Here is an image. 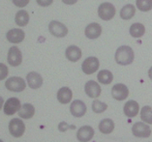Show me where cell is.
Returning <instances> with one entry per match:
<instances>
[{
	"instance_id": "obj_25",
	"label": "cell",
	"mask_w": 152,
	"mask_h": 142,
	"mask_svg": "<svg viewBox=\"0 0 152 142\" xmlns=\"http://www.w3.org/2000/svg\"><path fill=\"white\" fill-rule=\"evenodd\" d=\"M15 21H16V23L18 26H20V27L26 26L27 23L29 22V15H28V13L25 10H20L16 14V17H15Z\"/></svg>"
},
{
	"instance_id": "obj_8",
	"label": "cell",
	"mask_w": 152,
	"mask_h": 142,
	"mask_svg": "<svg viewBox=\"0 0 152 142\" xmlns=\"http://www.w3.org/2000/svg\"><path fill=\"white\" fill-rule=\"evenodd\" d=\"M132 133L136 137L146 138L151 134V129L144 122H137L132 127Z\"/></svg>"
},
{
	"instance_id": "obj_20",
	"label": "cell",
	"mask_w": 152,
	"mask_h": 142,
	"mask_svg": "<svg viewBox=\"0 0 152 142\" xmlns=\"http://www.w3.org/2000/svg\"><path fill=\"white\" fill-rule=\"evenodd\" d=\"M18 114L21 119H31L35 115V107L31 103H23Z\"/></svg>"
},
{
	"instance_id": "obj_26",
	"label": "cell",
	"mask_w": 152,
	"mask_h": 142,
	"mask_svg": "<svg viewBox=\"0 0 152 142\" xmlns=\"http://www.w3.org/2000/svg\"><path fill=\"white\" fill-rule=\"evenodd\" d=\"M140 119L145 124H152V107L144 106L140 110Z\"/></svg>"
},
{
	"instance_id": "obj_28",
	"label": "cell",
	"mask_w": 152,
	"mask_h": 142,
	"mask_svg": "<svg viewBox=\"0 0 152 142\" xmlns=\"http://www.w3.org/2000/svg\"><path fill=\"white\" fill-rule=\"evenodd\" d=\"M107 104L103 102H100L98 100H95L92 103V110L95 113H103V112H105L107 110Z\"/></svg>"
},
{
	"instance_id": "obj_33",
	"label": "cell",
	"mask_w": 152,
	"mask_h": 142,
	"mask_svg": "<svg viewBox=\"0 0 152 142\" xmlns=\"http://www.w3.org/2000/svg\"><path fill=\"white\" fill-rule=\"evenodd\" d=\"M77 0H62V2L66 5H74L76 4Z\"/></svg>"
},
{
	"instance_id": "obj_18",
	"label": "cell",
	"mask_w": 152,
	"mask_h": 142,
	"mask_svg": "<svg viewBox=\"0 0 152 142\" xmlns=\"http://www.w3.org/2000/svg\"><path fill=\"white\" fill-rule=\"evenodd\" d=\"M81 50L77 46H70L66 48L65 56L70 62H77L81 58Z\"/></svg>"
},
{
	"instance_id": "obj_2",
	"label": "cell",
	"mask_w": 152,
	"mask_h": 142,
	"mask_svg": "<svg viewBox=\"0 0 152 142\" xmlns=\"http://www.w3.org/2000/svg\"><path fill=\"white\" fill-rule=\"evenodd\" d=\"M9 133L15 138H20L24 134L25 125L21 118H13L9 122Z\"/></svg>"
},
{
	"instance_id": "obj_35",
	"label": "cell",
	"mask_w": 152,
	"mask_h": 142,
	"mask_svg": "<svg viewBox=\"0 0 152 142\" xmlns=\"http://www.w3.org/2000/svg\"><path fill=\"white\" fill-rule=\"evenodd\" d=\"M148 76H149V78L152 80V67L149 69V71H148Z\"/></svg>"
},
{
	"instance_id": "obj_4",
	"label": "cell",
	"mask_w": 152,
	"mask_h": 142,
	"mask_svg": "<svg viewBox=\"0 0 152 142\" xmlns=\"http://www.w3.org/2000/svg\"><path fill=\"white\" fill-rule=\"evenodd\" d=\"M115 7L110 2H104L98 8V16L103 20H110L115 16Z\"/></svg>"
},
{
	"instance_id": "obj_31",
	"label": "cell",
	"mask_w": 152,
	"mask_h": 142,
	"mask_svg": "<svg viewBox=\"0 0 152 142\" xmlns=\"http://www.w3.org/2000/svg\"><path fill=\"white\" fill-rule=\"evenodd\" d=\"M14 5H16L18 8H24L29 3V0H12Z\"/></svg>"
},
{
	"instance_id": "obj_15",
	"label": "cell",
	"mask_w": 152,
	"mask_h": 142,
	"mask_svg": "<svg viewBox=\"0 0 152 142\" xmlns=\"http://www.w3.org/2000/svg\"><path fill=\"white\" fill-rule=\"evenodd\" d=\"M84 34L86 36V38L94 40L99 38L102 34V27L99 23H96V22H92L89 23L86 27H85L84 30Z\"/></svg>"
},
{
	"instance_id": "obj_24",
	"label": "cell",
	"mask_w": 152,
	"mask_h": 142,
	"mask_svg": "<svg viewBox=\"0 0 152 142\" xmlns=\"http://www.w3.org/2000/svg\"><path fill=\"white\" fill-rule=\"evenodd\" d=\"M136 14V7L132 4L125 5L123 8L120 10V17L124 20H131Z\"/></svg>"
},
{
	"instance_id": "obj_3",
	"label": "cell",
	"mask_w": 152,
	"mask_h": 142,
	"mask_svg": "<svg viewBox=\"0 0 152 142\" xmlns=\"http://www.w3.org/2000/svg\"><path fill=\"white\" fill-rule=\"evenodd\" d=\"M5 87L11 92L20 93L23 92L25 87H26V83L23 78L20 76H12L9 77L8 79L5 81Z\"/></svg>"
},
{
	"instance_id": "obj_21",
	"label": "cell",
	"mask_w": 152,
	"mask_h": 142,
	"mask_svg": "<svg viewBox=\"0 0 152 142\" xmlns=\"http://www.w3.org/2000/svg\"><path fill=\"white\" fill-rule=\"evenodd\" d=\"M99 130L104 134H109L114 130V122L110 118L103 119L99 124Z\"/></svg>"
},
{
	"instance_id": "obj_1",
	"label": "cell",
	"mask_w": 152,
	"mask_h": 142,
	"mask_svg": "<svg viewBox=\"0 0 152 142\" xmlns=\"http://www.w3.org/2000/svg\"><path fill=\"white\" fill-rule=\"evenodd\" d=\"M135 54L132 47L128 46H121L116 50L115 54H114V59L118 65L127 66L132 64L134 61Z\"/></svg>"
},
{
	"instance_id": "obj_22",
	"label": "cell",
	"mask_w": 152,
	"mask_h": 142,
	"mask_svg": "<svg viewBox=\"0 0 152 142\" xmlns=\"http://www.w3.org/2000/svg\"><path fill=\"white\" fill-rule=\"evenodd\" d=\"M130 35H131L133 38H140L144 35L145 33V27L142 23H133L131 26H130Z\"/></svg>"
},
{
	"instance_id": "obj_6",
	"label": "cell",
	"mask_w": 152,
	"mask_h": 142,
	"mask_svg": "<svg viewBox=\"0 0 152 142\" xmlns=\"http://www.w3.org/2000/svg\"><path fill=\"white\" fill-rule=\"evenodd\" d=\"M100 62L99 59L94 56L87 57L81 64V70L85 74H92L99 70Z\"/></svg>"
},
{
	"instance_id": "obj_36",
	"label": "cell",
	"mask_w": 152,
	"mask_h": 142,
	"mask_svg": "<svg viewBox=\"0 0 152 142\" xmlns=\"http://www.w3.org/2000/svg\"><path fill=\"white\" fill-rule=\"evenodd\" d=\"M0 142H4V141H3L2 139H0Z\"/></svg>"
},
{
	"instance_id": "obj_27",
	"label": "cell",
	"mask_w": 152,
	"mask_h": 142,
	"mask_svg": "<svg viewBox=\"0 0 152 142\" xmlns=\"http://www.w3.org/2000/svg\"><path fill=\"white\" fill-rule=\"evenodd\" d=\"M136 5L142 12H148L152 10V0H136Z\"/></svg>"
},
{
	"instance_id": "obj_34",
	"label": "cell",
	"mask_w": 152,
	"mask_h": 142,
	"mask_svg": "<svg viewBox=\"0 0 152 142\" xmlns=\"http://www.w3.org/2000/svg\"><path fill=\"white\" fill-rule=\"evenodd\" d=\"M3 106H4V99L0 96V110L3 109Z\"/></svg>"
},
{
	"instance_id": "obj_12",
	"label": "cell",
	"mask_w": 152,
	"mask_h": 142,
	"mask_svg": "<svg viewBox=\"0 0 152 142\" xmlns=\"http://www.w3.org/2000/svg\"><path fill=\"white\" fill-rule=\"evenodd\" d=\"M86 106L85 103L80 100H76L71 103L70 106V112L73 116H75L77 118H80V117H83V115L86 113Z\"/></svg>"
},
{
	"instance_id": "obj_14",
	"label": "cell",
	"mask_w": 152,
	"mask_h": 142,
	"mask_svg": "<svg viewBox=\"0 0 152 142\" xmlns=\"http://www.w3.org/2000/svg\"><path fill=\"white\" fill-rule=\"evenodd\" d=\"M24 31L21 30L20 28H13L7 32L6 38L8 40V42L12 44H20L24 40Z\"/></svg>"
},
{
	"instance_id": "obj_23",
	"label": "cell",
	"mask_w": 152,
	"mask_h": 142,
	"mask_svg": "<svg viewBox=\"0 0 152 142\" xmlns=\"http://www.w3.org/2000/svg\"><path fill=\"white\" fill-rule=\"evenodd\" d=\"M97 79L99 81V83L101 84H105V85L110 84L113 79V74L112 72H110L107 70H102L97 74Z\"/></svg>"
},
{
	"instance_id": "obj_13",
	"label": "cell",
	"mask_w": 152,
	"mask_h": 142,
	"mask_svg": "<svg viewBox=\"0 0 152 142\" xmlns=\"http://www.w3.org/2000/svg\"><path fill=\"white\" fill-rule=\"evenodd\" d=\"M94 136V129L91 126H83L77 133V139L80 142H88Z\"/></svg>"
},
{
	"instance_id": "obj_9",
	"label": "cell",
	"mask_w": 152,
	"mask_h": 142,
	"mask_svg": "<svg viewBox=\"0 0 152 142\" xmlns=\"http://www.w3.org/2000/svg\"><path fill=\"white\" fill-rule=\"evenodd\" d=\"M7 61H8L9 65L12 67L20 66L23 62V54H21L20 48L18 47H11L8 51Z\"/></svg>"
},
{
	"instance_id": "obj_29",
	"label": "cell",
	"mask_w": 152,
	"mask_h": 142,
	"mask_svg": "<svg viewBox=\"0 0 152 142\" xmlns=\"http://www.w3.org/2000/svg\"><path fill=\"white\" fill-rule=\"evenodd\" d=\"M9 70L4 63H0V80H3L8 76Z\"/></svg>"
},
{
	"instance_id": "obj_11",
	"label": "cell",
	"mask_w": 152,
	"mask_h": 142,
	"mask_svg": "<svg viewBox=\"0 0 152 142\" xmlns=\"http://www.w3.org/2000/svg\"><path fill=\"white\" fill-rule=\"evenodd\" d=\"M84 91L89 98L96 99L101 95L102 89L98 82H96L94 80H89L84 85Z\"/></svg>"
},
{
	"instance_id": "obj_17",
	"label": "cell",
	"mask_w": 152,
	"mask_h": 142,
	"mask_svg": "<svg viewBox=\"0 0 152 142\" xmlns=\"http://www.w3.org/2000/svg\"><path fill=\"white\" fill-rule=\"evenodd\" d=\"M139 110H140V106L136 100H128L125 103L123 108L124 114L129 118L136 117L139 113Z\"/></svg>"
},
{
	"instance_id": "obj_7",
	"label": "cell",
	"mask_w": 152,
	"mask_h": 142,
	"mask_svg": "<svg viewBox=\"0 0 152 142\" xmlns=\"http://www.w3.org/2000/svg\"><path fill=\"white\" fill-rule=\"evenodd\" d=\"M49 30L50 34L56 38H64L68 34V28L65 24L57 20H51L49 24Z\"/></svg>"
},
{
	"instance_id": "obj_10",
	"label": "cell",
	"mask_w": 152,
	"mask_h": 142,
	"mask_svg": "<svg viewBox=\"0 0 152 142\" xmlns=\"http://www.w3.org/2000/svg\"><path fill=\"white\" fill-rule=\"evenodd\" d=\"M113 98L116 100H124L129 96V89L125 84L117 83L112 88Z\"/></svg>"
},
{
	"instance_id": "obj_30",
	"label": "cell",
	"mask_w": 152,
	"mask_h": 142,
	"mask_svg": "<svg viewBox=\"0 0 152 142\" xmlns=\"http://www.w3.org/2000/svg\"><path fill=\"white\" fill-rule=\"evenodd\" d=\"M69 129H75V126H69V124H67L66 122H60L58 124L59 132L65 133V132H67V130H69Z\"/></svg>"
},
{
	"instance_id": "obj_5",
	"label": "cell",
	"mask_w": 152,
	"mask_h": 142,
	"mask_svg": "<svg viewBox=\"0 0 152 142\" xmlns=\"http://www.w3.org/2000/svg\"><path fill=\"white\" fill-rule=\"evenodd\" d=\"M20 107H21L20 100L18 98H16V97H12V98H9L4 103L3 111H4V114L7 115V116H13V115H15L20 111Z\"/></svg>"
},
{
	"instance_id": "obj_19",
	"label": "cell",
	"mask_w": 152,
	"mask_h": 142,
	"mask_svg": "<svg viewBox=\"0 0 152 142\" xmlns=\"http://www.w3.org/2000/svg\"><path fill=\"white\" fill-rule=\"evenodd\" d=\"M73 92L69 87H61L57 91V100L62 104L69 103L72 100Z\"/></svg>"
},
{
	"instance_id": "obj_16",
	"label": "cell",
	"mask_w": 152,
	"mask_h": 142,
	"mask_svg": "<svg viewBox=\"0 0 152 142\" xmlns=\"http://www.w3.org/2000/svg\"><path fill=\"white\" fill-rule=\"evenodd\" d=\"M27 85L31 89H39L43 85V77L39 73L30 72L26 76Z\"/></svg>"
},
{
	"instance_id": "obj_32",
	"label": "cell",
	"mask_w": 152,
	"mask_h": 142,
	"mask_svg": "<svg viewBox=\"0 0 152 142\" xmlns=\"http://www.w3.org/2000/svg\"><path fill=\"white\" fill-rule=\"evenodd\" d=\"M37 4L41 7H49L53 4V0H36Z\"/></svg>"
}]
</instances>
